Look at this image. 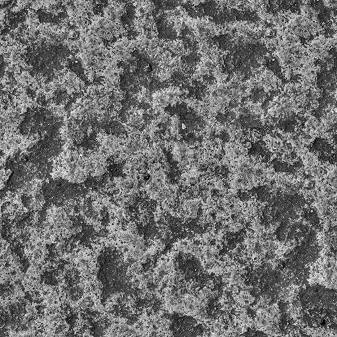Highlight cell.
<instances>
[{"label": "cell", "instance_id": "obj_1", "mask_svg": "<svg viewBox=\"0 0 337 337\" xmlns=\"http://www.w3.org/2000/svg\"><path fill=\"white\" fill-rule=\"evenodd\" d=\"M25 313L31 318L37 319L40 315V311L38 308V304L29 303L25 305Z\"/></svg>", "mask_w": 337, "mask_h": 337}, {"label": "cell", "instance_id": "obj_2", "mask_svg": "<svg viewBox=\"0 0 337 337\" xmlns=\"http://www.w3.org/2000/svg\"><path fill=\"white\" fill-rule=\"evenodd\" d=\"M333 224L336 225L335 223H333V222H332L327 217H325L322 221V227L324 231H329V230L332 227Z\"/></svg>", "mask_w": 337, "mask_h": 337}, {"label": "cell", "instance_id": "obj_3", "mask_svg": "<svg viewBox=\"0 0 337 337\" xmlns=\"http://www.w3.org/2000/svg\"><path fill=\"white\" fill-rule=\"evenodd\" d=\"M309 105L312 109L314 111L319 107V102L317 99H313L309 101Z\"/></svg>", "mask_w": 337, "mask_h": 337}, {"label": "cell", "instance_id": "obj_4", "mask_svg": "<svg viewBox=\"0 0 337 337\" xmlns=\"http://www.w3.org/2000/svg\"><path fill=\"white\" fill-rule=\"evenodd\" d=\"M190 3L192 5H194V6H198V5L200 3H201V2H199V1H193V2H190Z\"/></svg>", "mask_w": 337, "mask_h": 337}, {"label": "cell", "instance_id": "obj_5", "mask_svg": "<svg viewBox=\"0 0 337 337\" xmlns=\"http://www.w3.org/2000/svg\"><path fill=\"white\" fill-rule=\"evenodd\" d=\"M86 337H94V336H92V335H90V336H86Z\"/></svg>", "mask_w": 337, "mask_h": 337}]
</instances>
